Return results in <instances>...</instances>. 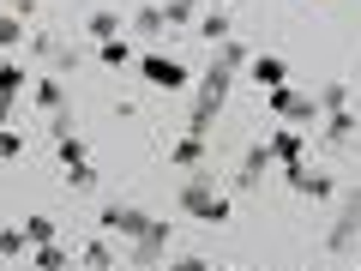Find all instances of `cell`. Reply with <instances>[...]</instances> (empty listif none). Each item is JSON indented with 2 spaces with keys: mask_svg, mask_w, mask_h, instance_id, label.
Segmentation results:
<instances>
[{
  "mask_svg": "<svg viewBox=\"0 0 361 271\" xmlns=\"http://www.w3.org/2000/svg\"><path fill=\"white\" fill-rule=\"evenodd\" d=\"M241 61H247L241 42H223L217 49V66H211V78H205V97H199V109H193V133H205L211 121H217V103H223V90H229V78L241 73Z\"/></svg>",
  "mask_w": 361,
  "mask_h": 271,
  "instance_id": "6da1fadb",
  "label": "cell"
},
{
  "mask_svg": "<svg viewBox=\"0 0 361 271\" xmlns=\"http://www.w3.org/2000/svg\"><path fill=\"white\" fill-rule=\"evenodd\" d=\"M180 211H187V217H205V223H223L229 217V193H217L211 175H193L180 187Z\"/></svg>",
  "mask_w": 361,
  "mask_h": 271,
  "instance_id": "7a4b0ae2",
  "label": "cell"
},
{
  "mask_svg": "<svg viewBox=\"0 0 361 271\" xmlns=\"http://www.w3.org/2000/svg\"><path fill=\"white\" fill-rule=\"evenodd\" d=\"M139 73L145 78H151V85L157 90H180V85H187V78H193V73H187V66H180V61H169V54H139Z\"/></svg>",
  "mask_w": 361,
  "mask_h": 271,
  "instance_id": "3957f363",
  "label": "cell"
},
{
  "mask_svg": "<svg viewBox=\"0 0 361 271\" xmlns=\"http://www.w3.org/2000/svg\"><path fill=\"white\" fill-rule=\"evenodd\" d=\"M169 235H175V229H169L163 217H151L139 235H133V259H139V271H145V265H157V259L169 253Z\"/></svg>",
  "mask_w": 361,
  "mask_h": 271,
  "instance_id": "277c9868",
  "label": "cell"
},
{
  "mask_svg": "<svg viewBox=\"0 0 361 271\" xmlns=\"http://www.w3.org/2000/svg\"><path fill=\"white\" fill-rule=\"evenodd\" d=\"M355 241H361V193H349V205L337 211V223H331V241H325V247H331V253H349Z\"/></svg>",
  "mask_w": 361,
  "mask_h": 271,
  "instance_id": "5b68a950",
  "label": "cell"
},
{
  "mask_svg": "<svg viewBox=\"0 0 361 271\" xmlns=\"http://www.w3.org/2000/svg\"><path fill=\"white\" fill-rule=\"evenodd\" d=\"M271 109H277L283 121H295V127H307V121L319 115V103H307V97H295L289 85H277V90H271Z\"/></svg>",
  "mask_w": 361,
  "mask_h": 271,
  "instance_id": "8992f818",
  "label": "cell"
},
{
  "mask_svg": "<svg viewBox=\"0 0 361 271\" xmlns=\"http://www.w3.org/2000/svg\"><path fill=\"white\" fill-rule=\"evenodd\" d=\"M97 223H103V235H139L151 217H145L139 205H103V217H97Z\"/></svg>",
  "mask_w": 361,
  "mask_h": 271,
  "instance_id": "52a82bcc",
  "label": "cell"
},
{
  "mask_svg": "<svg viewBox=\"0 0 361 271\" xmlns=\"http://www.w3.org/2000/svg\"><path fill=\"white\" fill-rule=\"evenodd\" d=\"M25 90H30V73H25L18 61H0V103L13 109L18 97H25Z\"/></svg>",
  "mask_w": 361,
  "mask_h": 271,
  "instance_id": "ba28073f",
  "label": "cell"
},
{
  "mask_svg": "<svg viewBox=\"0 0 361 271\" xmlns=\"http://www.w3.org/2000/svg\"><path fill=\"white\" fill-rule=\"evenodd\" d=\"M271 157H277L283 169H301V133H295V127L271 133Z\"/></svg>",
  "mask_w": 361,
  "mask_h": 271,
  "instance_id": "9c48e42d",
  "label": "cell"
},
{
  "mask_svg": "<svg viewBox=\"0 0 361 271\" xmlns=\"http://www.w3.org/2000/svg\"><path fill=\"white\" fill-rule=\"evenodd\" d=\"M18 229H25V241H30V247H42V241H61V229H54V217H49V211H30V217L18 223Z\"/></svg>",
  "mask_w": 361,
  "mask_h": 271,
  "instance_id": "30bf717a",
  "label": "cell"
},
{
  "mask_svg": "<svg viewBox=\"0 0 361 271\" xmlns=\"http://www.w3.org/2000/svg\"><path fill=\"white\" fill-rule=\"evenodd\" d=\"M271 163V145H253V151L241 157V175H235V187H259V175H265Z\"/></svg>",
  "mask_w": 361,
  "mask_h": 271,
  "instance_id": "8fae6325",
  "label": "cell"
},
{
  "mask_svg": "<svg viewBox=\"0 0 361 271\" xmlns=\"http://www.w3.org/2000/svg\"><path fill=\"white\" fill-rule=\"evenodd\" d=\"M289 181H295V187H301L307 199H331V193H337V181H325V175H307V169H289Z\"/></svg>",
  "mask_w": 361,
  "mask_h": 271,
  "instance_id": "7c38bea8",
  "label": "cell"
},
{
  "mask_svg": "<svg viewBox=\"0 0 361 271\" xmlns=\"http://www.w3.org/2000/svg\"><path fill=\"white\" fill-rule=\"evenodd\" d=\"M253 78H259L265 90H277L289 73H283V61H277V54H253Z\"/></svg>",
  "mask_w": 361,
  "mask_h": 271,
  "instance_id": "4fadbf2b",
  "label": "cell"
},
{
  "mask_svg": "<svg viewBox=\"0 0 361 271\" xmlns=\"http://www.w3.org/2000/svg\"><path fill=\"white\" fill-rule=\"evenodd\" d=\"M30 97H37V109H49V115H61V78H37V85H30Z\"/></svg>",
  "mask_w": 361,
  "mask_h": 271,
  "instance_id": "5bb4252c",
  "label": "cell"
},
{
  "mask_svg": "<svg viewBox=\"0 0 361 271\" xmlns=\"http://www.w3.org/2000/svg\"><path fill=\"white\" fill-rule=\"evenodd\" d=\"M355 139V115H349V109H337L331 121H325V145H349Z\"/></svg>",
  "mask_w": 361,
  "mask_h": 271,
  "instance_id": "9a60e30c",
  "label": "cell"
},
{
  "mask_svg": "<svg viewBox=\"0 0 361 271\" xmlns=\"http://www.w3.org/2000/svg\"><path fill=\"white\" fill-rule=\"evenodd\" d=\"M85 30H90V42H115V37H121V18H115V13H90Z\"/></svg>",
  "mask_w": 361,
  "mask_h": 271,
  "instance_id": "2e32d148",
  "label": "cell"
},
{
  "mask_svg": "<svg viewBox=\"0 0 361 271\" xmlns=\"http://www.w3.org/2000/svg\"><path fill=\"white\" fill-rule=\"evenodd\" d=\"M133 30H139V37H163V30H169L163 6H139V18H133Z\"/></svg>",
  "mask_w": 361,
  "mask_h": 271,
  "instance_id": "e0dca14e",
  "label": "cell"
},
{
  "mask_svg": "<svg viewBox=\"0 0 361 271\" xmlns=\"http://www.w3.org/2000/svg\"><path fill=\"white\" fill-rule=\"evenodd\" d=\"M199 42H229V18H223V13H205V18H199Z\"/></svg>",
  "mask_w": 361,
  "mask_h": 271,
  "instance_id": "ac0fdd59",
  "label": "cell"
},
{
  "mask_svg": "<svg viewBox=\"0 0 361 271\" xmlns=\"http://www.w3.org/2000/svg\"><path fill=\"white\" fill-rule=\"evenodd\" d=\"M18 42H25V18H13V13H0V49L13 54Z\"/></svg>",
  "mask_w": 361,
  "mask_h": 271,
  "instance_id": "d6986e66",
  "label": "cell"
},
{
  "mask_svg": "<svg viewBox=\"0 0 361 271\" xmlns=\"http://www.w3.org/2000/svg\"><path fill=\"white\" fill-rule=\"evenodd\" d=\"M37 271H66V247L61 241H42L37 247Z\"/></svg>",
  "mask_w": 361,
  "mask_h": 271,
  "instance_id": "ffe728a7",
  "label": "cell"
},
{
  "mask_svg": "<svg viewBox=\"0 0 361 271\" xmlns=\"http://www.w3.org/2000/svg\"><path fill=\"white\" fill-rule=\"evenodd\" d=\"M97 61H103V66H127V61H133V49H127L121 37H115V42H97Z\"/></svg>",
  "mask_w": 361,
  "mask_h": 271,
  "instance_id": "44dd1931",
  "label": "cell"
},
{
  "mask_svg": "<svg viewBox=\"0 0 361 271\" xmlns=\"http://www.w3.org/2000/svg\"><path fill=\"white\" fill-rule=\"evenodd\" d=\"M66 187H73V193H90V187H97V169H90V163H73V169H66Z\"/></svg>",
  "mask_w": 361,
  "mask_h": 271,
  "instance_id": "7402d4cb",
  "label": "cell"
},
{
  "mask_svg": "<svg viewBox=\"0 0 361 271\" xmlns=\"http://www.w3.org/2000/svg\"><path fill=\"white\" fill-rule=\"evenodd\" d=\"M85 265L90 271H109V265H115V247H109V241H90L85 247Z\"/></svg>",
  "mask_w": 361,
  "mask_h": 271,
  "instance_id": "603a6c76",
  "label": "cell"
},
{
  "mask_svg": "<svg viewBox=\"0 0 361 271\" xmlns=\"http://www.w3.org/2000/svg\"><path fill=\"white\" fill-rule=\"evenodd\" d=\"M199 157H205V139H199V133H193V139H180V145H175V163H180V169H193Z\"/></svg>",
  "mask_w": 361,
  "mask_h": 271,
  "instance_id": "cb8c5ba5",
  "label": "cell"
},
{
  "mask_svg": "<svg viewBox=\"0 0 361 271\" xmlns=\"http://www.w3.org/2000/svg\"><path fill=\"white\" fill-rule=\"evenodd\" d=\"M25 229H18V223H13V229H0V253H6V259H18V253H25Z\"/></svg>",
  "mask_w": 361,
  "mask_h": 271,
  "instance_id": "d4e9b609",
  "label": "cell"
},
{
  "mask_svg": "<svg viewBox=\"0 0 361 271\" xmlns=\"http://www.w3.org/2000/svg\"><path fill=\"white\" fill-rule=\"evenodd\" d=\"M13 157H25V139L13 127H0V163H13Z\"/></svg>",
  "mask_w": 361,
  "mask_h": 271,
  "instance_id": "484cf974",
  "label": "cell"
},
{
  "mask_svg": "<svg viewBox=\"0 0 361 271\" xmlns=\"http://www.w3.org/2000/svg\"><path fill=\"white\" fill-rule=\"evenodd\" d=\"M343 103H349V90H343V85H325V90H319V109H325V115H337Z\"/></svg>",
  "mask_w": 361,
  "mask_h": 271,
  "instance_id": "4316f807",
  "label": "cell"
},
{
  "mask_svg": "<svg viewBox=\"0 0 361 271\" xmlns=\"http://www.w3.org/2000/svg\"><path fill=\"white\" fill-rule=\"evenodd\" d=\"M175 271H205V259H199V253H180V259H175Z\"/></svg>",
  "mask_w": 361,
  "mask_h": 271,
  "instance_id": "83f0119b",
  "label": "cell"
},
{
  "mask_svg": "<svg viewBox=\"0 0 361 271\" xmlns=\"http://www.w3.org/2000/svg\"><path fill=\"white\" fill-rule=\"evenodd\" d=\"M6 13H13V18H25V13H37V0H6Z\"/></svg>",
  "mask_w": 361,
  "mask_h": 271,
  "instance_id": "f1b7e54d",
  "label": "cell"
},
{
  "mask_svg": "<svg viewBox=\"0 0 361 271\" xmlns=\"http://www.w3.org/2000/svg\"><path fill=\"white\" fill-rule=\"evenodd\" d=\"M6 115H13V109H6V103H0V127H6Z\"/></svg>",
  "mask_w": 361,
  "mask_h": 271,
  "instance_id": "f546056e",
  "label": "cell"
},
{
  "mask_svg": "<svg viewBox=\"0 0 361 271\" xmlns=\"http://www.w3.org/2000/svg\"><path fill=\"white\" fill-rule=\"evenodd\" d=\"M223 6H241V0H223Z\"/></svg>",
  "mask_w": 361,
  "mask_h": 271,
  "instance_id": "4dcf8cb0",
  "label": "cell"
},
{
  "mask_svg": "<svg viewBox=\"0 0 361 271\" xmlns=\"http://www.w3.org/2000/svg\"><path fill=\"white\" fill-rule=\"evenodd\" d=\"M0 193H6V181H0Z\"/></svg>",
  "mask_w": 361,
  "mask_h": 271,
  "instance_id": "1f68e13d",
  "label": "cell"
},
{
  "mask_svg": "<svg viewBox=\"0 0 361 271\" xmlns=\"http://www.w3.org/2000/svg\"><path fill=\"white\" fill-rule=\"evenodd\" d=\"M223 271H229V265H223Z\"/></svg>",
  "mask_w": 361,
  "mask_h": 271,
  "instance_id": "d6a6232c",
  "label": "cell"
},
{
  "mask_svg": "<svg viewBox=\"0 0 361 271\" xmlns=\"http://www.w3.org/2000/svg\"><path fill=\"white\" fill-rule=\"evenodd\" d=\"M355 271H361V265H355Z\"/></svg>",
  "mask_w": 361,
  "mask_h": 271,
  "instance_id": "836d02e7",
  "label": "cell"
}]
</instances>
